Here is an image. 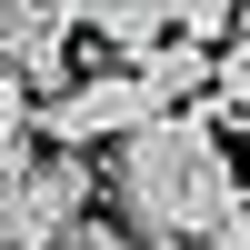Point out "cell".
Wrapping results in <instances>:
<instances>
[{"label": "cell", "mask_w": 250, "mask_h": 250, "mask_svg": "<svg viewBox=\"0 0 250 250\" xmlns=\"http://www.w3.org/2000/svg\"><path fill=\"white\" fill-rule=\"evenodd\" d=\"M110 200L140 220V240H210L220 230V210L240 200V170H230V140L210 130L200 110H160V120H140L130 140L110 150Z\"/></svg>", "instance_id": "1"}, {"label": "cell", "mask_w": 250, "mask_h": 250, "mask_svg": "<svg viewBox=\"0 0 250 250\" xmlns=\"http://www.w3.org/2000/svg\"><path fill=\"white\" fill-rule=\"evenodd\" d=\"M90 160L70 150H10L0 160V250H70L90 220Z\"/></svg>", "instance_id": "2"}, {"label": "cell", "mask_w": 250, "mask_h": 250, "mask_svg": "<svg viewBox=\"0 0 250 250\" xmlns=\"http://www.w3.org/2000/svg\"><path fill=\"white\" fill-rule=\"evenodd\" d=\"M140 120H160V110H150V90H140V80L120 70V60L40 100V130H50V150H70V160H80V150H120V140H130Z\"/></svg>", "instance_id": "3"}, {"label": "cell", "mask_w": 250, "mask_h": 250, "mask_svg": "<svg viewBox=\"0 0 250 250\" xmlns=\"http://www.w3.org/2000/svg\"><path fill=\"white\" fill-rule=\"evenodd\" d=\"M120 70L150 90V110H180V100L200 110V90H210V50H200V40H180V30H170V40H150L140 60H120Z\"/></svg>", "instance_id": "4"}, {"label": "cell", "mask_w": 250, "mask_h": 250, "mask_svg": "<svg viewBox=\"0 0 250 250\" xmlns=\"http://www.w3.org/2000/svg\"><path fill=\"white\" fill-rule=\"evenodd\" d=\"M70 30H90L110 60H140L150 40H170V0H80Z\"/></svg>", "instance_id": "5"}, {"label": "cell", "mask_w": 250, "mask_h": 250, "mask_svg": "<svg viewBox=\"0 0 250 250\" xmlns=\"http://www.w3.org/2000/svg\"><path fill=\"white\" fill-rule=\"evenodd\" d=\"M30 130H40V100L20 90L10 70H0V160H10V150H30Z\"/></svg>", "instance_id": "6"}, {"label": "cell", "mask_w": 250, "mask_h": 250, "mask_svg": "<svg viewBox=\"0 0 250 250\" xmlns=\"http://www.w3.org/2000/svg\"><path fill=\"white\" fill-rule=\"evenodd\" d=\"M70 250H170V240H130V230H110V220H80Z\"/></svg>", "instance_id": "7"}, {"label": "cell", "mask_w": 250, "mask_h": 250, "mask_svg": "<svg viewBox=\"0 0 250 250\" xmlns=\"http://www.w3.org/2000/svg\"><path fill=\"white\" fill-rule=\"evenodd\" d=\"M200 250H250V190L230 200V210H220V230H210V240H200Z\"/></svg>", "instance_id": "8"}, {"label": "cell", "mask_w": 250, "mask_h": 250, "mask_svg": "<svg viewBox=\"0 0 250 250\" xmlns=\"http://www.w3.org/2000/svg\"><path fill=\"white\" fill-rule=\"evenodd\" d=\"M20 10H40V20H60V30H70V20H80V0H20Z\"/></svg>", "instance_id": "9"}]
</instances>
